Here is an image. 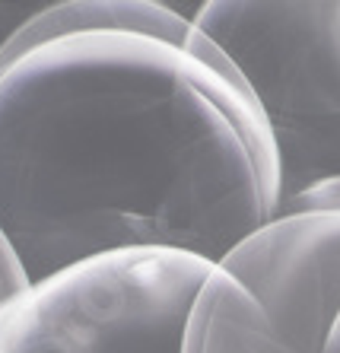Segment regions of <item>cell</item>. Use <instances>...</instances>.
<instances>
[{"label": "cell", "instance_id": "obj_1", "mask_svg": "<svg viewBox=\"0 0 340 353\" xmlns=\"http://www.w3.org/2000/svg\"><path fill=\"white\" fill-rule=\"evenodd\" d=\"M255 92L194 17L54 0L0 51V232L29 283L121 252L220 264L280 214Z\"/></svg>", "mask_w": 340, "mask_h": 353}, {"label": "cell", "instance_id": "obj_2", "mask_svg": "<svg viewBox=\"0 0 340 353\" xmlns=\"http://www.w3.org/2000/svg\"><path fill=\"white\" fill-rule=\"evenodd\" d=\"M184 353H340V179L286 197L210 271Z\"/></svg>", "mask_w": 340, "mask_h": 353}, {"label": "cell", "instance_id": "obj_3", "mask_svg": "<svg viewBox=\"0 0 340 353\" xmlns=\"http://www.w3.org/2000/svg\"><path fill=\"white\" fill-rule=\"evenodd\" d=\"M194 23L255 92L283 201L340 179V0H207Z\"/></svg>", "mask_w": 340, "mask_h": 353}, {"label": "cell", "instance_id": "obj_4", "mask_svg": "<svg viewBox=\"0 0 340 353\" xmlns=\"http://www.w3.org/2000/svg\"><path fill=\"white\" fill-rule=\"evenodd\" d=\"M210 271L182 252L76 264L0 309V353H184Z\"/></svg>", "mask_w": 340, "mask_h": 353}, {"label": "cell", "instance_id": "obj_5", "mask_svg": "<svg viewBox=\"0 0 340 353\" xmlns=\"http://www.w3.org/2000/svg\"><path fill=\"white\" fill-rule=\"evenodd\" d=\"M29 287H32V283L25 277L17 252H13V245L7 242V236L0 232V309L7 303H13L17 296H23Z\"/></svg>", "mask_w": 340, "mask_h": 353}, {"label": "cell", "instance_id": "obj_6", "mask_svg": "<svg viewBox=\"0 0 340 353\" xmlns=\"http://www.w3.org/2000/svg\"><path fill=\"white\" fill-rule=\"evenodd\" d=\"M42 7L45 3H19V0L17 3H0V51L19 32V26L29 23Z\"/></svg>", "mask_w": 340, "mask_h": 353}]
</instances>
